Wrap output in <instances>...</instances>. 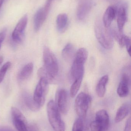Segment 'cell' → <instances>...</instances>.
Listing matches in <instances>:
<instances>
[{
	"instance_id": "cell-2",
	"label": "cell",
	"mask_w": 131,
	"mask_h": 131,
	"mask_svg": "<svg viewBox=\"0 0 131 131\" xmlns=\"http://www.w3.org/2000/svg\"><path fill=\"white\" fill-rule=\"evenodd\" d=\"M88 53L82 48L77 51L74 58L70 70V75L73 80L83 78L84 73V64L87 59Z\"/></svg>"
},
{
	"instance_id": "cell-22",
	"label": "cell",
	"mask_w": 131,
	"mask_h": 131,
	"mask_svg": "<svg viewBox=\"0 0 131 131\" xmlns=\"http://www.w3.org/2000/svg\"><path fill=\"white\" fill-rule=\"evenodd\" d=\"M82 79L83 78H80L74 81L70 89V95L72 97H75L78 92L81 85Z\"/></svg>"
},
{
	"instance_id": "cell-24",
	"label": "cell",
	"mask_w": 131,
	"mask_h": 131,
	"mask_svg": "<svg viewBox=\"0 0 131 131\" xmlns=\"http://www.w3.org/2000/svg\"><path fill=\"white\" fill-rule=\"evenodd\" d=\"M11 62H7L0 69V83L3 81L7 71L11 67Z\"/></svg>"
},
{
	"instance_id": "cell-7",
	"label": "cell",
	"mask_w": 131,
	"mask_h": 131,
	"mask_svg": "<svg viewBox=\"0 0 131 131\" xmlns=\"http://www.w3.org/2000/svg\"><path fill=\"white\" fill-rule=\"evenodd\" d=\"M11 114L13 124L18 131H28L27 120L17 108L12 107Z\"/></svg>"
},
{
	"instance_id": "cell-23",
	"label": "cell",
	"mask_w": 131,
	"mask_h": 131,
	"mask_svg": "<svg viewBox=\"0 0 131 131\" xmlns=\"http://www.w3.org/2000/svg\"><path fill=\"white\" fill-rule=\"evenodd\" d=\"M72 131H84V124L82 118H79L75 122Z\"/></svg>"
},
{
	"instance_id": "cell-15",
	"label": "cell",
	"mask_w": 131,
	"mask_h": 131,
	"mask_svg": "<svg viewBox=\"0 0 131 131\" xmlns=\"http://www.w3.org/2000/svg\"><path fill=\"white\" fill-rule=\"evenodd\" d=\"M116 14V10L114 7L109 6L107 8L103 16V23L105 27L107 28L110 26Z\"/></svg>"
},
{
	"instance_id": "cell-10",
	"label": "cell",
	"mask_w": 131,
	"mask_h": 131,
	"mask_svg": "<svg viewBox=\"0 0 131 131\" xmlns=\"http://www.w3.org/2000/svg\"><path fill=\"white\" fill-rule=\"evenodd\" d=\"M130 85V75L125 73L121 78L117 90V93L119 97H125L129 94Z\"/></svg>"
},
{
	"instance_id": "cell-26",
	"label": "cell",
	"mask_w": 131,
	"mask_h": 131,
	"mask_svg": "<svg viewBox=\"0 0 131 131\" xmlns=\"http://www.w3.org/2000/svg\"><path fill=\"white\" fill-rule=\"evenodd\" d=\"M54 1V0H47L46 2H45L44 7H43L44 9H45V10L48 13V12H49L50 8H51L52 3V1Z\"/></svg>"
},
{
	"instance_id": "cell-25",
	"label": "cell",
	"mask_w": 131,
	"mask_h": 131,
	"mask_svg": "<svg viewBox=\"0 0 131 131\" xmlns=\"http://www.w3.org/2000/svg\"><path fill=\"white\" fill-rule=\"evenodd\" d=\"M91 131H105L102 127L95 121L92 122L90 124Z\"/></svg>"
},
{
	"instance_id": "cell-28",
	"label": "cell",
	"mask_w": 131,
	"mask_h": 131,
	"mask_svg": "<svg viewBox=\"0 0 131 131\" xmlns=\"http://www.w3.org/2000/svg\"><path fill=\"white\" fill-rule=\"evenodd\" d=\"M0 131H16L8 126H2L0 127Z\"/></svg>"
},
{
	"instance_id": "cell-11",
	"label": "cell",
	"mask_w": 131,
	"mask_h": 131,
	"mask_svg": "<svg viewBox=\"0 0 131 131\" xmlns=\"http://www.w3.org/2000/svg\"><path fill=\"white\" fill-rule=\"evenodd\" d=\"M48 13L44 7L39 8L35 13L34 18V29L35 31H38L45 21Z\"/></svg>"
},
{
	"instance_id": "cell-13",
	"label": "cell",
	"mask_w": 131,
	"mask_h": 131,
	"mask_svg": "<svg viewBox=\"0 0 131 131\" xmlns=\"http://www.w3.org/2000/svg\"><path fill=\"white\" fill-rule=\"evenodd\" d=\"M130 104L129 102H126L120 107L115 117V122L119 123L123 121L130 113Z\"/></svg>"
},
{
	"instance_id": "cell-1",
	"label": "cell",
	"mask_w": 131,
	"mask_h": 131,
	"mask_svg": "<svg viewBox=\"0 0 131 131\" xmlns=\"http://www.w3.org/2000/svg\"><path fill=\"white\" fill-rule=\"evenodd\" d=\"M44 67L39 69L38 75L40 78L45 79L49 83L54 82L59 71V66L57 58L48 47L43 50Z\"/></svg>"
},
{
	"instance_id": "cell-14",
	"label": "cell",
	"mask_w": 131,
	"mask_h": 131,
	"mask_svg": "<svg viewBox=\"0 0 131 131\" xmlns=\"http://www.w3.org/2000/svg\"><path fill=\"white\" fill-rule=\"evenodd\" d=\"M57 30L61 34L64 33L68 26V17L65 13H62L58 15L56 19Z\"/></svg>"
},
{
	"instance_id": "cell-19",
	"label": "cell",
	"mask_w": 131,
	"mask_h": 131,
	"mask_svg": "<svg viewBox=\"0 0 131 131\" xmlns=\"http://www.w3.org/2000/svg\"><path fill=\"white\" fill-rule=\"evenodd\" d=\"M22 97L26 106L30 110L33 111H37L41 108L34 101L33 97L28 92H24L22 93Z\"/></svg>"
},
{
	"instance_id": "cell-29",
	"label": "cell",
	"mask_w": 131,
	"mask_h": 131,
	"mask_svg": "<svg viewBox=\"0 0 131 131\" xmlns=\"http://www.w3.org/2000/svg\"><path fill=\"white\" fill-rule=\"evenodd\" d=\"M3 61V57L2 56H0V65L2 64Z\"/></svg>"
},
{
	"instance_id": "cell-5",
	"label": "cell",
	"mask_w": 131,
	"mask_h": 131,
	"mask_svg": "<svg viewBox=\"0 0 131 131\" xmlns=\"http://www.w3.org/2000/svg\"><path fill=\"white\" fill-rule=\"evenodd\" d=\"M48 83L43 78H40L33 95V99L37 105L41 107L44 104L48 89Z\"/></svg>"
},
{
	"instance_id": "cell-8",
	"label": "cell",
	"mask_w": 131,
	"mask_h": 131,
	"mask_svg": "<svg viewBox=\"0 0 131 131\" xmlns=\"http://www.w3.org/2000/svg\"><path fill=\"white\" fill-rule=\"evenodd\" d=\"M27 22V15H24L19 20L12 32V38L15 43H20L24 40L25 30Z\"/></svg>"
},
{
	"instance_id": "cell-3",
	"label": "cell",
	"mask_w": 131,
	"mask_h": 131,
	"mask_svg": "<svg viewBox=\"0 0 131 131\" xmlns=\"http://www.w3.org/2000/svg\"><path fill=\"white\" fill-rule=\"evenodd\" d=\"M47 112L49 123L54 131H65V125L62 119L60 111L53 100L48 103Z\"/></svg>"
},
{
	"instance_id": "cell-20",
	"label": "cell",
	"mask_w": 131,
	"mask_h": 131,
	"mask_svg": "<svg viewBox=\"0 0 131 131\" xmlns=\"http://www.w3.org/2000/svg\"><path fill=\"white\" fill-rule=\"evenodd\" d=\"M109 80L108 75H105L99 80L97 86L96 91L97 94L100 97H103L106 92V86Z\"/></svg>"
},
{
	"instance_id": "cell-21",
	"label": "cell",
	"mask_w": 131,
	"mask_h": 131,
	"mask_svg": "<svg viewBox=\"0 0 131 131\" xmlns=\"http://www.w3.org/2000/svg\"><path fill=\"white\" fill-rule=\"evenodd\" d=\"M120 39L118 41L120 46L122 47H126L128 53L130 56L131 53V40L127 36L125 35H121L120 37Z\"/></svg>"
},
{
	"instance_id": "cell-31",
	"label": "cell",
	"mask_w": 131,
	"mask_h": 131,
	"mask_svg": "<svg viewBox=\"0 0 131 131\" xmlns=\"http://www.w3.org/2000/svg\"><path fill=\"white\" fill-rule=\"evenodd\" d=\"M3 42H2V41H0V50H1V47L2 44Z\"/></svg>"
},
{
	"instance_id": "cell-9",
	"label": "cell",
	"mask_w": 131,
	"mask_h": 131,
	"mask_svg": "<svg viewBox=\"0 0 131 131\" xmlns=\"http://www.w3.org/2000/svg\"><path fill=\"white\" fill-rule=\"evenodd\" d=\"M55 103L60 111L64 114H67L69 109V95L66 90H58L55 95Z\"/></svg>"
},
{
	"instance_id": "cell-12",
	"label": "cell",
	"mask_w": 131,
	"mask_h": 131,
	"mask_svg": "<svg viewBox=\"0 0 131 131\" xmlns=\"http://www.w3.org/2000/svg\"><path fill=\"white\" fill-rule=\"evenodd\" d=\"M95 122L106 131L109 126V117L107 112L105 110H101L96 113Z\"/></svg>"
},
{
	"instance_id": "cell-30",
	"label": "cell",
	"mask_w": 131,
	"mask_h": 131,
	"mask_svg": "<svg viewBox=\"0 0 131 131\" xmlns=\"http://www.w3.org/2000/svg\"><path fill=\"white\" fill-rule=\"evenodd\" d=\"M4 0H0V9L3 5V2H4Z\"/></svg>"
},
{
	"instance_id": "cell-18",
	"label": "cell",
	"mask_w": 131,
	"mask_h": 131,
	"mask_svg": "<svg viewBox=\"0 0 131 131\" xmlns=\"http://www.w3.org/2000/svg\"><path fill=\"white\" fill-rule=\"evenodd\" d=\"M75 50L74 45L70 43H68L63 48L62 55L63 59L67 62H70L75 55Z\"/></svg>"
},
{
	"instance_id": "cell-17",
	"label": "cell",
	"mask_w": 131,
	"mask_h": 131,
	"mask_svg": "<svg viewBox=\"0 0 131 131\" xmlns=\"http://www.w3.org/2000/svg\"><path fill=\"white\" fill-rule=\"evenodd\" d=\"M34 70V65L32 63H28L25 66L18 75V79L20 81L27 80L31 75Z\"/></svg>"
},
{
	"instance_id": "cell-27",
	"label": "cell",
	"mask_w": 131,
	"mask_h": 131,
	"mask_svg": "<svg viewBox=\"0 0 131 131\" xmlns=\"http://www.w3.org/2000/svg\"><path fill=\"white\" fill-rule=\"evenodd\" d=\"M124 131H131V118H129L125 124Z\"/></svg>"
},
{
	"instance_id": "cell-16",
	"label": "cell",
	"mask_w": 131,
	"mask_h": 131,
	"mask_svg": "<svg viewBox=\"0 0 131 131\" xmlns=\"http://www.w3.org/2000/svg\"><path fill=\"white\" fill-rule=\"evenodd\" d=\"M127 20V10L124 6H122L119 8L117 13V24L118 31L122 33L124 27Z\"/></svg>"
},
{
	"instance_id": "cell-6",
	"label": "cell",
	"mask_w": 131,
	"mask_h": 131,
	"mask_svg": "<svg viewBox=\"0 0 131 131\" xmlns=\"http://www.w3.org/2000/svg\"><path fill=\"white\" fill-rule=\"evenodd\" d=\"M96 38L101 46L107 50H111L114 46V40L111 35L100 25L97 24L95 27Z\"/></svg>"
},
{
	"instance_id": "cell-4",
	"label": "cell",
	"mask_w": 131,
	"mask_h": 131,
	"mask_svg": "<svg viewBox=\"0 0 131 131\" xmlns=\"http://www.w3.org/2000/svg\"><path fill=\"white\" fill-rule=\"evenodd\" d=\"M91 101V97L87 93L82 92L77 95L75 102V108L79 118H84L86 117Z\"/></svg>"
}]
</instances>
